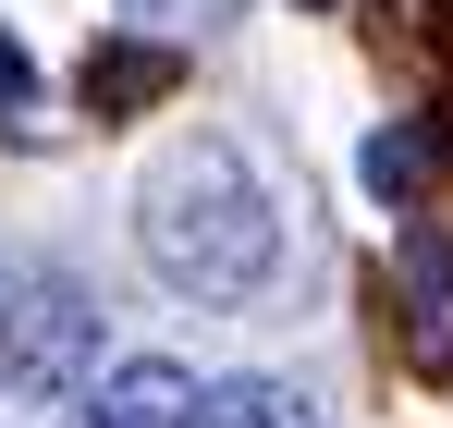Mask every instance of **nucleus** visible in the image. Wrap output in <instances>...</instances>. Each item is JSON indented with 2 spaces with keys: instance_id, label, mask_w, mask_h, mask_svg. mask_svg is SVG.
I'll return each instance as SVG.
<instances>
[{
  "instance_id": "1",
  "label": "nucleus",
  "mask_w": 453,
  "mask_h": 428,
  "mask_svg": "<svg viewBox=\"0 0 453 428\" xmlns=\"http://www.w3.org/2000/svg\"><path fill=\"white\" fill-rule=\"evenodd\" d=\"M135 233H148V270L172 294H196V306H245V294L270 282V257H282V220H270L257 172H245L221 135L172 147V159L148 172Z\"/></svg>"
},
{
  "instance_id": "2",
  "label": "nucleus",
  "mask_w": 453,
  "mask_h": 428,
  "mask_svg": "<svg viewBox=\"0 0 453 428\" xmlns=\"http://www.w3.org/2000/svg\"><path fill=\"white\" fill-rule=\"evenodd\" d=\"M172 86H184V50H159V37H98L86 73H74V98L98 123H135V111H159Z\"/></svg>"
},
{
  "instance_id": "3",
  "label": "nucleus",
  "mask_w": 453,
  "mask_h": 428,
  "mask_svg": "<svg viewBox=\"0 0 453 428\" xmlns=\"http://www.w3.org/2000/svg\"><path fill=\"white\" fill-rule=\"evenodd\" d=\"M196 417H209V392H196L172 355H123L98 392H86V428H196Z\"/></svg>"
},
{
  "instance_id": "4",
  "label": "nucleus",
  "mask_w": 453,
  "mask_h": 428,
  "mask_svg": "<svg viewBox=\"0 0 453 428\" xmlns=\"http://www.w3.org/2000/svg\"><path fill=\"white\" fill-rule=\"evenodd\" d=\"M404 355L429 367V379L453 367V245H441V220L404 233Z\"/></svg>"
},
{
  "instance_id": "5",
  "label": "nucleus",
  "mask_w": 453,
  "mask_h": 428,
  "mask_svg": "<svg viewBox=\"0 0 453 428\" xmlns=\"http://www.w3.org/2000/svg\"><path fill=\"white\" fill-rule=\"evenodd\" d=\"M196 428H319V404H306L295 379H221Z\"/></svg>"
},
{
  "instance_id": "6",
  "label": "nucleus",
  "mask_w": 453,
  "mask_h": 428,
  "mask_svg": "<svg viewBox=\"0 0 453 428\" xmlns=\"http://www.w3.org/2000/svg\"><path fill=\"white\" fill-rule=\"evenodd\" d=\"M417 184H429V135H404V123H392V135H368V196H392V209H404Z\"/></svg>"
},
{
  "instance_id": "7",
  "label": "nucleus",
  "mask_w": 453,
  "mask_h": 428,
  "mask_svg": "<svg viewBox=\"0 0 453 428\" xmlns=\"http://www.w3.org/2000/svg\"><path fill=\"white\" fill-rule=\"evenodd\" d=\"M0 306H12V282H0ZM0 367H12V318H0Z\"/></svg>"
}]
</instances>
